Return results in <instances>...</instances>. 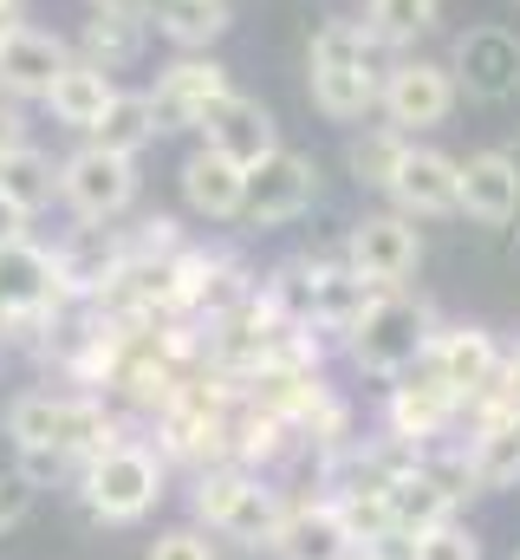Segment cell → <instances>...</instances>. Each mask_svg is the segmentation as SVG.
<instances>
[{"label":"cell","instance_id":"obj_1","mask_svg":"<svg viewBox=\"0 0 520 560\" xmlns=\"http://www.w3.org/2000/svg\"><path fill=\"white\" fill-rule=\"evenodd\" d=\"M7 430H13L20 450H46V456H98V450L118 443L105 405H92V398H52V392H26L7 411Z\"/></svg>","mask_w":520,"mask_h":560},{"label":"cell","instance_id":"obj_2","mask_svg":"<svg viewBox=\"0 0 520 560\" xmlns=\"http://www.w3.org/2000/svg\"><path fill=\"white\" fill-rule=\"evenodd\" d=\"M378 72H371V46L358 26H326L312 39V105L326 118H365V105L378 98Z\"/></svg>","mask_w":520,"mask_h":560},{"label":"cell","instance_id":"obj_3","mask_svg":"<svg viewBox=\"0 0 520 560\" xmlns=\"http://www.w3.org/2000/svg\"><path fill=\"white\" fill-rule=\"evenodd\" d=\"M156 495H163V469H156L150 450L111 443V450H98L92 469H85V509L105 515V522H137Z\"/></svg>","mask_w":520,"mask_h":560},{"label":"cell","instance_id":"obj_4","mask_svg":"<svg viewBox=\"0 0 520 560\" xmlns=\"http://www.w3.org/2000/svg\"><path fill=\"white\" fill-rule=\"evenodd\" d=\"M196 509L222 528V535H235V541H248V548H273V535H280V502H273V489H260L248 476H235V469H222V476H202V489H196Z\"/></svg>","mask_w":520,"mask_h":560},{"label":"cell","instance_id":"obj_5","mask_svg":"<svg viewBox=\"0 0 520 560\" xmlns=\"http://www.w3.org/2000/svg\"><path fill=\"white\" fill-rule=\"evenodd\" d=\"M429 346V319H423V306H410V300H378L358 326H352V359L365 365V372H403L416 352Z\"/></svg>","mask_w":520,"mask_h":560},{"label":"cell","instance_id":"obj_6","mask_svg":"<svg viewBox=\"0 0 520 560\" xmlns=\"http://www.w3.org/2000/svg\"><path fill=\"white\" fill-rule=\"evenodd\" d=\"M59 196H66L85 222H105V215H118L130 196H137V170H130V156L92 143V150H79V156L59 170Z\"/></svg>","mask_w":520,"mask_h":560},{"label":"cell","instance_id":"obj_7","mask_svg":"<svg viewBox=\"0 0 520 560\" xmlns=\"http://www.w3.org/2000/svg\"><path fill=\"white\" fill-rule=\"evenodd\" d=\"M312 189H319V170L299 156V150H267L255 170H248V202L241 215L248 222H293L299 209H312Z\"/></svg>","mask_w":520,"mask_h":560},{"label":"cell","instance_id":"obj_8","mask_svg":"<svg viewBox=\"0 0 520 560\" xmlns=\"http://www.w3.org/2000/svg\"><path fill=\"white\" fill-rule=\"evenodd\" d=\"M385 112L397 131H423V125H442L449 118V105H456V79H449V66H429V59H410V66H390L385 79Z\"/></svg>","mask_w":520,"mask_h":560},{"label":"cell","instance_id":"obj_9","mask_svg":"<svg viewBox=\"0 0 520 560\" xmlns=\"http://www.w3.org/2000/svg\"><path fill=\"white\" fill-rule=\"evenodd\" d=\"M390 196L410 215H449V209H462V163H449L442 150H410L403 143L397 176H390Z\"/></svg>","mask_w":520,"mask_h":560},{"label":"cell","instance_id":"obj_10","mask_svg":"<svg viewBox=\"0 0 520 560\" xmlns=\"http://www.w3.org/2000/svg\"><path fill=\"white\" fill-rule=\"evenodd\" d=\"M202 138H209V150L235 156L241 170H255L267 150H280V143H273V118H267V105L241 98V92H222V98L202 112Z\"/></svg>","mask_w":520,"mask_h":560},{"label":"cell","instance_id":"obj_11","mask_svg":"<svg viewBox=\"0 0 520 560\" xmlns=\"http://www.w3.org/2000/svg\"><path fill=\"white\" fill-rule=\"evenodd\" d=\"M456 72L475 98H508L520 92V39L508 26H475L456 46Z\"/></svg>","mask_w":520,"mask_h":560},{"label":"cell","instance_id":"obj_12","mask_svg":"<svg viewBox=\"0 0 520 560\" xmlns=\"http://www.w3.org/2000/svg\"><path fill=\"white\" fill-rule=\"evenodd\" d=\"M416 255H423V242H416V229L403 215H371V222L352 229V275H365L371 287L403 280L416 268Z\"/></svg>","mask_w":520,"mask_h":560},{"label":"cell","instance_id":"obj_13","mask_svg":"<svg viewBox=\"0 0 520 560\" xmlns=\"http://www.w3.org/2000/svg\"><path fill=\"white\" fill-rule=\"evenodd\" d=\"M66 66H72V59H66V46H59L52 33H26V26H13V33L0 39V85H7L13 98H46L52 79H59Z\"/></svg>","mask_w":520,"mask_h":560},{"label":"cell","instance_id":"obj_14","mask_svg":"<svg viewBox=\"0 0 520 560\" xmlns=\"http://www.w3.org/2000/svg\"><path fill=\"white\" fill-rule=\"evenodd\" d=\"M222 92H228V72H222L215 59H182V66L150 92V105H156V125H202V112H209Z\"/></svg>","mask_w":520,"mask_h":560},{"label":"cell","instance_id":"obj_15","mask_svg":"<svg viewBox=\"0 0 520 560\" xmlns=\"http://www.w3.org/2000/svg\"><path fill=\"white\" fill-rule=\"evenodd\" d=\"M182 196H189L196 215H241V202H248V170H241L235 156H222V150L202 143V150L182 163Z\"/></svg>","mask_w":520,"mask_h":560},{"label":"cell","instance_id":"obj_16","mask_svg":"<svg viewBox=\"0 0 520 560\" xmlns=\"http://www.w3.org/2000/svg\"><path fill=\"white\" fill-rule=\"evenodd\" d=\"M462 209L475 222H508L520 209V163L508 150H482L462 163Z\"/></svg>","mask_w":520,"mask_h":560},{"label":"cell","instance_id":"obj_17","mask_svg":"<svg viewBox=\"0 0 520 560\" xmlns=\"http://www.w3.org/2000/svg\"><path fill=\"white\" fill-rule=\"evenodd\" d=\"M436 378L456 392V398H482L488 385H501V359H495V339L462 326L436 346Z\"/></svg>","mask_w":520,"mask_h":560},{"label":"cell","instance_id":"obj_18","mask_svg":"<svg viewBox=\"0 0 520 560\" xmlns=\"http://www.w3.org/2000/svg\"><path fill=\"white\" fill-rule=\"evenodd\" d=\"M118 98V85L105 79V66H92V59H72L59 79H52V92H46V105H52V118L59 125H72V131H98V118H105V105Z\"/></svg>","mask_w":520,"mask_h":560},{"label":"cell","instance_id":"obj_19","mask_svg":"<svg viewBox=\"0 0 520 560\" xmlns=\"http://www.w3.org/2000/svg\"><path fill=\"white\" fill-rule=\"evenodd\" d=\"M273 555L280 560H345L352 555V528L339 522V509H299V515L280 522Z\"/></svg>","mask_w":520,"mask_h":560},{"label":"cell","instance_id":"obj_20","mask_svg":"<svg viewBox=\"0 0 520 560\" xmlns=\"http://www.w3.org/2000/svg\"><path fill=\"white\" fill-rule=\"evenodd\" d=\"M52 280L59 275L39 248H26V242L0 248V313H39L52 300Z\"/></svg>","mask_w":520,"mask_h":560},{"label":"cell","instance_id":"obj_21","mask_svg":"<svg viewBox=\"0 0 520 560\" xmlns=\"http://www.w3.org/2000/svg\"><path fill=\"white\" fill-rule=\"evenodd\" d=\"M449 502H456V489H442V476H416V469L390 476V528H403V535L449 522Z\"/></svg>","mask_w":520,"mask_h":560},{"label":"cell","instance_id":"obj_22","mask_svg":"<svg viewBox=\"0 0 520 560\" xmlns=\"http://www.w3.org/2000/svg\"><path fill=\"white\" fill-rule=\"evenodd\" d=\"M456 405H462V398L429 372V378L397 385V398H390V423H397V436H429V430H442V423H449Z\"/></svg>","mask_w":520,"mask_h":560},{"label":"cell","instance_id":"obj_23","mask_svg":"<svg viewBox=\"0 0 520 560\" xmlns=\"http://www.w3.org/2000/svg\"><path fill=\"white\" fill-rule=\"evenodd\" d=\"M52 183H59V176H52V156H39V150H26V143L0 156V196H7L20 215L46 209V202H52Z\"/></svg>","mask_w":520,"mask_h":560},{"label":"cell","instance_id":"obj_24","mask_svg":"<svg viewBox=\"0 0 520 560\" xmlns=\"http://www.w3.org/2000/svg\"><path fill=\"white\" fill-rule=\"evenodd\" d=\"M156 131H163V125H156V105H150L143 92H118V98L105 105V118H98V143L118 150V156H130L137 143H150Z\"/></svg>","mask_w":520,"mask_h":560},{"label":"cell","instance_id":"obj_25","mask_svg":"<svg viewBox=\"0 0 520 560\" xmlns=\"http://www.w3.org/2000/svg\"><path fill=\"white\" fill-rule=\"evenodd\" d=\"M371 306H378V300H371V280H365V275L312 280V300H306V313H312V319H326V326H358Z\"/></svg>","mask_w":520,"mask_h":560},{"label":"cell","instance_id":"obj_26","mask_svg":"<svg viewBox=\"0 0 520 560\" xmlns=\"http://www.w3.org/2000/svg\"><path fill=\"white\" fill-rule=\"evenodd\" d=\"M163 33L176 46H209L228 33V0H163Z\"/></svg>","mask_w":520,"mask_h":560},{"label":"cell","instance_id":"obj_27","mask_svg":"<svg viewBox=\"0 0 520 560\" xmlns=\"http://www.w3.org/2000/svg\"><path fill=\"white\" fill-rule=\"evenodd\" d=\"M137 46H143V26H137V13H92V26H85V59L92 66H125L137 59Z\"/></svg>","mask_w":520,"mask_h":560},{"label":"cell","instance_id":"obj_28","mask_svg":"<svg viewBox=\"0 0 520 560\" xmlns=\"http://www.w3.org/2000/svg\"><path fill=\"white\" fill-rule=\"evenodd\" d=\"M436 20V0H371V26L378 39H410Z\"/></svg>","mask_w":520,"mask_h":560},{"label":"cell","instance_id":"obj_29","mask_svg":"<svg viewBox=\"0 0 520 560\" xmlns=\"http://www.w3.org/2000/svg\"><path fill=\"white\" fill-rule=\"evenodd\" d=\"M397 156H403V138H397V131H385V138H365L358 150H352V170H358L365 183L390 189V176H397Z\"/></svg>","mask_w":520,"mask_h":560},{"label":"cell","instance_id":"obj_30","mask_svg":"<svg viewBox=\"0 0 520 560\" xmlns=\"http://www.w3.org/2000/svg\"><path fill=\"white\" fill-rule=\"evenodd\" d=\"M416 560H482V548H475V535H469V528L436 522V528H423V535H416Z\"/></svg>","mask_w":520,"mask_h":560},{"label":"cell","instance_id":"obj_31","mask_svg":"<svg viewBox=\"0 0 520 560\" xmlns=\"http://www.w3.org/2000/svg\"><path fill=\"white\" fill-rule=\"evenodd\" d=\"M150 560H215V548H209L196 528H169V535L150 541Z\"/></svg>","mask_w":520,"mask_h":560},{"label":"cell","instance_id":"obj_32","mask_svg":"<svg viewBox=\"0 0 520 560\" xmlns=\"http://www.w3.org/2000/svg\"><path fill=\"white\" fill-rule=\"evenodd\" d=\"M26 509H33V489H26L20 476H0V535H7Z\"/></svg>","mask_w":520,"mask_h":560},{"label":"cell","instance_id":"obj_33","mask_svg":"<svg viewBox=\"0 0 520 560\" xmlns=\"http://www.w3.org/2000/svg\"><path fill=\"white\" fill-rule=\"evenodd\" d=\"M365 560H416V535L385 528V535H371V541H365Z\"/></svg>","mask_w":520,"mask_h":560},{"label":"cell","instance_id":"obj_34","mask_svg":"<svg viewBox=\"0 0 520 560\" xmlns=\"http://www.w3.org/2000/svg\"><path fill=\"white\" fill-rule=\"evenodd\" d=\"M20 143H26V125H20V112H13V105H0V156H7V150H20Z\"/></svg>","mask_w":520,"mask_h":560},{"label":"cell","instance_id":"obj_35","mask_svg":"<svg viewBox=\"0 0 520 560\" xmlns=\"http://www.w3.org/2000/svg\"><path fill=\"white\" fill-rule=\"evenodd\" d=\"M20 229H26V215L0 196V248H13V242H20Z\"/></svg>","mask_w":520,"mask_h":560},{"label":"cell","instance_id":"obj_36","mask_svg":"<svg viewBox=\"0 0 520 560\" xmlns=\"http://www.w3.org/2000/svg\"><path fill=\"white\" fill-rule=\"evenodd\" d=\"M92 13H137V0H92Z\"/></svg>","mask_w":520,"mask_h":560},{"label":"cell","instance_id":"obj_37","mask_svg":"<svg viewBox=\"0 0 520 560\" xmlns=\"http://www.w3.org/2000/svg\"><path fill=\"white\" fill-rule=\"evenodd\" d=\"M508 405H520V352H515V365H508Z\"/></svg>","mask_w":520,"mask_h":560},{"label":"cell","instance_id":"obj_38","mask_svg":"<svg viewBox=\"0 0 520 560\" xmlns=\"http://www.w3.org/2000/svg\"><path fill=\"white\" fill-rule=\"evenodd\" d=\"M7 33H13V26H7V20H0V39H7Z\"/></svg>","mask_w":520,"mask_h":560},{"label":"cell","instance_id":"obj_39","mask_svg":"<svg viewBox=\"0 0 520 560\" xmlns=\"http://www.w3.org/2000/svg\"><path fill=\"white\" fill-rule=\"evenodd\" d=\"M7 7H13V0H0V20H7Z\"/></svg>","mask_w":520,"mask_h":560}]
</instances>
